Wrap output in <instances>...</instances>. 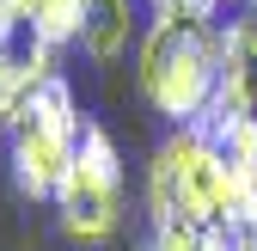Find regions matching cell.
<instances>
[{"mask_svg": "<svg viewBox=\"0 0 257 251\" xmlns=\"http://www.w3.org/2000/svg\"><path fill=\"white\" fill-rule=\"evenodd\" d=\"M135 80L159 116L190 129L220 92V19H184V13L153 7L135 43Z\"/></svg>", "mask_w": 257, "mask_h": 251, "instance_id": "cell-1", "label": "cell"}, {"mask_svg": "<svg viewBox=\"0 0 257 251\" xmlns=\"http://www.w3.org/2000/svg\"><path fill=\"white\" fill-rule=\"evenodd\" d=\"M147 208H153V221H202V227L245 221V202H239L227 160L196 129H178L159 141L153 166H147Z\"/></svg>", "mask_w": 257, "mask_h": 251, "instance_id": "cell-2", "label": "cell"}, {"mask_svg": "<svg viewBox=\"0 0 257 251\" xmlns=\"http://www.w3.org/2000/svg\"><path fill=\"white\" fill-rule=\"evenodd\" d=\"M80 110H74V86L49 74L31 98L19 104V116L7 122V153H13V184L31 202H55L61 184L74 172L80 153Z\"/></svg>", "mask_w": 257, "mask_h": 251, "instance_id": "cell-3", "label": "cell"}, {"mask_svg": "<svg viewBox=\"0 0 257 251\" xmlns=\"http://www.w3.org/2000/svg\"><path fill=\"white\" fill-rule=\"evenodd\" d=\"M55 214H61V233L80 245H104L122 227V160L98 122L80 129V153H74V172L55 196Z\"/></svg>", "mask_w": 257, "mask_h": 251, "instance_id": "cell-4", "label": "cell"}, {"mask_svg": "<svg viewBox=\"0 0 257 251\" xmlns=\"http://www.w3.org/2000/svg\"><path fill=\"white\" fill-rule=\"evenodd\" d=\"M214 104H227L245 129L257 135V19H220V92Z\"/></svg>", "mask_w": 257, "mask_h": 251, "instance_id": "cell-5", "label": "cell"}, {"mask_svg": "<svg viewBox=\"0 0 257 251\" xmlns=\"http://www.w3.org/2000/svg\"><path fill=\"white\" fill-rule=\"evenodd\" d=\"M135 37V0H86V25H80V49L92 61H116Z\"/></svg>", "mask_w": 257, "mask_h": 251, "instance_id": "cell-6", "label": "cell"}, {"mask_svg": "<svg viewBox=\"0 0 257 251\" xmlns=\"http://www.w3.org/2000/svg\"><path fill=\"white\" fill-rule=\"evenodd\" d=\"M13 19H25L49 49H61V43H80L86 0H13Z\"/></svg>", "mask_w": 257, "mask_h": 251, "instance_id": "cell-7", "label": "cell"}, {"mask_svg": "<svg viewBox=\"0 0 257 251\" xmlns=\"http://www.w3.org/2000/svg\"><path fill=\"white\" fill-rule=\"evenodd\" d=\"M202 221H153V239L147 251H202Z\"/></svg>", "mask_w": 257, "mask_h": 251, "instance_id": "cell-8", "label": "cell"}, {"mask_svg": "<svg viewBox=\"0 0 257 251\" xmlns=\"http://www.w3.org/2000/svg\"><path fill=\"white\" fill-rule=\"evenodd\" d=\"M153 7L184 13V19H214V13H220V0H153Z\"/></svg>", "mask_w": 257, "mask_h": 251, "instance_id": "cell-9", "label": "cell"}, {"mask_svg": "<svg viewBox=\"0 0 257 251\" xmlns=\"http://www.w3.org/2000/svg\"><path fill=\"white\" fill-rule=\"evenodd\" d=\"M227 233H233V251H257V202H251L245 221H239V227H227Z\"/></svg>", "mask_w": 257, "mask_h": 251, "instance_id": "cell-10", "label": "cell"}, {"mask_svg": "<svg viewBox=\"0 0 257 251\" xmlns=\"http://www.w3.org/2000/svg\"><path fill=\"white\" fill-rule=\"evenodd\" d=\"M7 19H13V0H0V25H7Z\"/></svg>", "mask_w": 257, "mask_h": 251, "instance_id": "cell-11", "label": "cell"}, {"mask_svg": "<svg viewBox=\"0 0 257 251\" xmlns=\"http://www.w3.org/2000/svg\"><path fill=\"white\" fill-rule=\"evenodd\" d=\"M245 13H251V19H257V0H245Z\"/></svg>", "mask_w": 257, "mask_h": 251, "instance_id": "cell-12", "label": "cell"}]
</instances>
